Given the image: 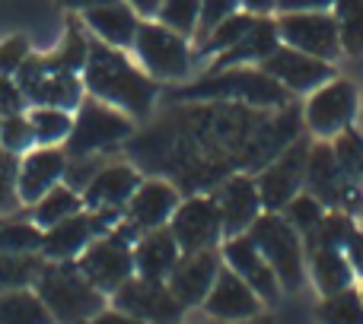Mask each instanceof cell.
<instances>
[{
  "mask_svg": "<svg viewBox=\"0 0 363 324\" xmlns=\"http://www.w3.org/2000/svg\"><path fill=\"white\" fill-rule=\"evenodd\" d=\"M80 76L89 96L108 102L112 108L131 115V118H147L160 96V83L147 76L144 67L125 57L121 48H112L93 35H89V54Z\"/></svg>",
  "mask_w": 363,
  "mask_h": 324,
  "instance_id": "1",
  "label": "cell"
},
{
  "mask_svg": "<svg viewBox=\"0 0 363 324\" xmlns=\"http://www.w3.org/2000/svg\"><path fill=\"white\" fill-rule=\"evenodd\" d=\"M32 289L55 324H83L108 306V296L80 274L77 261H45Z\"/></svg>",
  "mask_w": 363,
  "mask_h": 324,
  "instance_id": "2",
  "label": "cell"
},
{
  "mask_svg": "<svg viewBox=\"0 0 363 324\" xmlns=\"http://www.w3.org/2000/svg\"><path fill=\"white\" fill-rule=\"evenodd\" d=\"M290 89L281 86L274 76H268L262 67H223L207 74L201 83L182 86L172 93V99H204V102H236L252 108H284L290 102Z\"/></svg>",
  "mask_w": 363,
  "mask_h": 324,
  "instance_id": "3",
  "label": "cell"
},
{
  "mask_svg": "<svg viewBox=\"0 0 363 324\" xmlns=\"http://www.w3.org/2000/svg\"><path fill=\"white\" fill-rule=\"evenodd\" d=\"M249 238L255 242V248L264 255V261L271 264L281 289H296L306 280V251H303V236L281 216L277 210H264L255 216V223L249 226Z\"/></svg>",
  "mask_w": 363,
  "mask_h": 324,
  "instance_id": "4",
  "label": "cell"
},
{
  "mask_svg": "<svg viewBox=\"0 0 363 324\" xmlns=\"http://www.w3.org/2000/svg\"><path fill=\"white\" fill-rule=\"evenodd\" d=\"M138 238H140V232L134 229V226H128L125 219H118L106 236L93 238V242L80 251L77 267H80V274L86 277L96 289H102L106 296H112L121 283L134 277L131 248H134Z\"/></svg>",
  "mask_w": 363,
  "mask_h": 324,
  "instance_id": "5",
  "label": "cell"
},
{
  "mask_svg": "<svg viewBox=\"0 0 363 324\" xmlns=\"http://www.w3.org/2000/svg\"><path fill=\"white\" fill-rule=\"evenodd\" d=\"M131 134H134L131 115L118 112L108 102L86 93L74 112V127H70V137L64 140V153L70 159L89 156V153H108L118 144H125Z\"/></svg>",
  "mask_w": 363,
  "mask_h": 324,
  "instance_id": "6",
  "label": "cell"
},
{
  "mask_svg": "<svg viewBox=\"0 0 363 324\" xmlns=\"http://www.w3.org/2000/svg\"><path fill=\"white\" fill-rule=\"evenodd\" d=\"M131 48L138 54L144 74L153 76L157 83H179L188 76V67H191L188 38L166 29L157 19H140Z\"/></svg>",
  "mask_w": 363,
  "mask_h": 324,
  "instance_id": "7",
  "label": "cell"
},
{
  "mask_svg": "<svg viewBox=\"0 0 363 324\" xmlns=\"http://www.w3.org/2000/svg\"><path fill=\"white\" fill-rule=\"evenodd\" d=\"M303 187H306L315 200H322L328 210H341V213H347V216H351V213H363V185L360 181H351L341 172L332 144L309 146Z\"/></svg>",
  "mask_w": 363,
  "mask_h": 324,
  "instance_id": "8",
  "label": "cell"
},
{
  "mask_svg": "<svg viewBox=\"0 0 363 324\" xmlns=\"http://www.w3.org/2000/svg\"><path fill=\"white\" fill-rule=\"evenodd\" d=\"M13 80L19 83L26 102L29 105H55L77 112V105L86 96L80 74H67V70H55L45 64L42 54H29L23 61V67L13 74Z\"/></svg>",
  "mask_w": 363,
  "mask_h": 324,
  "instance_id": "9",
  "label": "cell"
},
{
  "mask_svg": "<svg viewBox=\"0 0 363 324\" xmlns=\"http://www.w3.org/2000/svg\"><path fill=\"white\" fill-rule=\"evenodd\" d=\"M121 216H125V213H118V210H86V207H83L74 216L42 229V248H38V255H42L45 261H77L80 251L86 248L93 238L106 236Z\"/></svg>",
  "mask_w": 363,
  "mask_h": 324,
  "instance_id": "10",
  "label": "cell"
},
{
  "mask_svg": "<svg viewBox=\"0 0 363 324\" xmlns=\"http://www.w3.org/2000/svg\"><path fill=\"white\" fill-rule=\"evenodd\" d=\"M108 306L134 315V318L147 324H179L182 312H185V306L172 296L166 280H147V277H138V274L108 296Z\"/></svg>",
  "mask_w": 363,
  "mask_h": 324,
  "instance_id": "11",
  "label": "cell"
},
{
  "mask_svg": "<svg viewBox=\"0 0 363 324\" xmlns=\"http://www.w3.org/2000/svg\"><path fill=\"white\" fill-rule=\"evenodd\" d=\"M306 159H309L306 140H290L268 166H262L255 185H258V197H262L264 210H281L287 200H294L303 191Z\"/></svg>",
  "mask_w": 363,
  "mask_h": 324,
  "instance_id": "12",
  "label": "cell"
},
{
  "mask_svg": "<svg viewBox=\"0 0 363 324\" xmlns=\"http://www.w3.org/2000/svg\"><path fill=\"white\" fill-rule=\"evenodd\" d=\"M357 89L347 80H328L322 83L319 89H313L306 102V127L315 134V137H338L341 131L357 121Z\"/></svg>",
  "mask_w": 363,
  "mask_h": 324,
  "instance_id": "13",
  "label": "cell"
},
{
  "mask_svg": "<svg viewBox=\"0 0 363 324\" xmlns=\"http://www.w3.org/2000/svg\"><path fill=\"white\" fill-rule=\"evenodd\" d=\"M277 32L281 42L290 48H300L322 61H335L341 57V38L335 16L328 10H309V13H281L277 19Z\"/></svg>",
  "mask_w": 363,
  "mask_h": 324,
  "instance_id": "14",
  "label": "cell"
},
{
  "mask_svg": "<svg viewBox=\"0 0 363 324\" xmlns=\"http://www.w3.org/2000/svg\"><path fill=\"white\" fill-rule=\"evenodd\" d=\"M169 232L176 236L182 255L185 251L217 248L223 238V216L213 197H188L176 207L169 219Z\"/></svg>",
  "mask_w": 363,
  "mask_h": 324,
  "instance_id": "15",
  "label": "cell"
},
{
  "mask_svg": "<svg viewBox=\"0 0 363 324\" xmlns=\"http://www.w3.org/2000/svg\"><path fill=\"white\" fill-rule=\"evenodd\" d=\"M262 70L268 76H274L281 86H287L290 93H313L322 83L335 80L332 61L313 57V54H306V51L290 48V45H284V42L262 61Z\"/></svg>",
  "mask_w": 363,
  "mask_h": 324,
  "instance_id": "16",
  "label": "cell"
},
{
  "mask_svg": "<svg viewBox=\"0 0 363 324\" xmlns=\"http://www.w3.org/2000/svg\"><path fill=\"white\" fill-rule=\"evenodd\" d=\"M220 267H223V255H220L217 248L185 251L176 261L172 274L166 277V287L172 289V296H176L185 308H194L207 299Z\"/></svg>",
  "mask_w": 363,
  "mask_h": 324,
  "instance_id": "17",
  "label": "cell"
},
{
  "mask_svg": "<svg viewBox=\"0 0 363 324\" xmlns=\"http://www.w3.org/2000/svg\"><path fill=\"white\" fill-rule=\"evenodd\" d=\"M64 168H67L64 146H32L29 153H23L16 166L19 207H32L42 194H48L55 185H61Z\"/></svg>",
  "mask_w": 363,
  "mask_h": 324,
  "instance_id": "18",
  "label": "cell"
},
{
  "mask_svg": "<svg viewBox=\"0 0 363 324\" xmlns=\"http://www.w3.org/2000/svg\"><path fill=\"white\" fill-rule=\"evenodd\" d=\"M201 306H204V312L211 315L213 321H249V318H255V315H262V296H258L236 270H230L223 264L211 287V293H207V299L201 302Z\"/></svg>",
  "mask_w": 363,
  "mask_h": 324,
  "instance_id": "19",
  "label": "cell"
},
{
  "mask_svg": "<svg viewBox=\"0 0 363 324\" xmlns=\"http://www.w3.org/2000/svg\"><path fill=\"white\" fill-rule=\"evenodd\" d=\"M220 255H223V264L230 270H236L239 277H242L245 283H249L252 289H255L258 296H262V302H274L277 296H281V283H277L274 270H271V264L264 261V255L255 248V242L249 238V232H239V236H226L223 248H220Z\"/></svg>",
  "mask_w": 363,
  "mask_h": 324,
  "instance_id": "20",
  "label": "cell"
},
{
  "mask_svg": "<svg viewBox=\"0 0 363 324\" xmlns=\"http://www.w3.org/2000/svg\"><path fill=\"white\" fill-rule=\"evenodd\" d=\"M182 204L176 185L163 178H150V181H140L138 191L131 194V200L125 204V223L134 226L138 232L147 229H160V226H169L172 213Z\"/></svg>",
  "mask_w": 363,
  "mask_h": 324,
  "instance_id": "21",
  "label": "cell"
},
{
  "mask_svg": "<svg viewBox=\"0 0 363 324\" xmlns=\"http://www.w3.org/2000/svg\"><path fill=\"white\" fill-rule=\"evenodd\" d=\"M140 172L128 162H106L99 172L93 175L86 187L80 191L83 207L86 210H118L125 213V204L140 185Z\"/></svg>",
  "mask_w": 363,
  "mask_h": 324,
  "instance_id": "22",
  "label": "cell"
},
{
  "mask_svg": "<svg viewBox=\"0 0 363 324\" xmlns=\"http://www.w3.org/2000/svg\"><path fill=\"white\" fill-rule=\"evenodd\" d=\"M211 197L217 200L220 216H223V236L245 232L255 223L258 213H262V197H258V185L252 175H233Z\"/></svg>",
  "mask_w": 363,
  "mask_h": 324,
  "instance_id": "23",
  "label": "cell"
},
{
  "mask_svg": "<svg viewBox=\"0 0 363 324\" xmlns=\"http://www.w3.org/2000/svg\"><path fill=\"white\" fill-rule=\"evenodd\" d=\"M131 255H134V274L138 277L166 280L172 274V267H176V261L182 258V248H179L176 236L169 232V226H160V229L140 232Z\"/></svg>",
  "mask_w": 363,
  "mask_h": 324,
  "instance_id": "24",
  "label": "cell"
},
{
  "mask_svg": "<svg viewBox=\"0 0 363 324\" xmlns=\"http://www.w3.org/2000/svg\"><path fill=\"white\" fill-rule=\"evenodd\" d=\"M80 16H83V25L89 29V35L112 45V48H121V51L134 45V35H138V25H140V16L125 0H112V4L93 6V10L80 13Z\"/></svg>",
  "mask_w": 363,
  "mask_h": 324,
  "instance_id": "25",
  "label": "cell"
},
{
  "mask_svg": "<svg viewBox=\"0 0 363 324\" xmlns=\"http://www.w3.org/2000/svg\"><path fill=\"white\" fill-rule=\"evenodd\" d=\"M281 45V32H277V19H268V16H255V23H252V29L245 32L242 38H239L236 45H233L230 51H223V54H217V61H213L211 74L213 70H223V67H239V64L245 61H264V57L271 54V51Z\"/></svg>",
  "mask_w": 363,
  "mask_h": 324,
  "instance_id": "26",
  "label": "cell"
},
{
  "mask_svg": "<svg viewBox=\"0 0 363 324\" xmlns=\"http://www.w3.org/2000/svg\"><path fill=\"white\" fill-rule=\"evenodd\" d=\"M306 261L313 267V280L315 287L325 296L341 293L354 283V267L347 261L345 248H332V245H315V248H306Z\"/></svg>",
  "mask_w": 363,
  "mask_h": 324,
  "instance_id": "27",
  "label": "cell"
},
{
  "mask_svg": "<svg viewBox=\"0 0 363 324\" xmlns=\"http://www.w3.org/2000/svg\"><path fill=\"white\" fill-rule=\"evenodd\" d=\"M80 210H83L80 191H74L70 185L61 181V185H55L48 194H42V197L29 207V219L38 229H48V226L61 223V219L74 216V213H80Z\"/></svg>",
  "mask_w": 363,
  "mask_h": 324,
  "instance_id": "28",
  "label": "cell"
},
{
  "mask_svg": "<svg viewBox=\"0 0 363 324\" xmlns=\"http://www.w3.org/2000/svg\"><path fill=\"white\" fill-rule=\"evenodd\" d=\"M26 118L35 134V146H64L74 127V112L55 105H29Z\"/></svg>",
  "mask_w": 363,
  "mask_h": 324,
  "instance_id": "29",
  "label": "cell"
},
{
  "mask_svg": "<svg viewBox=\"0 0 363 324\" xmlns=\"http://www.w3.org/2000/svg\"><path fill=\"white\" fill-rule=\"evenodd\" d=\"M0 324H55V318L42 306L35 289L26 287L0 293Z\"/></svg>",
  "mask_w": 363,
  "mask_h": 324,
  "instance_id": "30",
  "label": "cell"
},
{
  "mask_svg": "<svg viewBox=\"0 0 363 324\" xmlns=\"http://www.w3.org/2000/svg\"><path fill=\"white\" fill-rule=\"evenodd\" d=\"M86 54H89V35L80 29V23H77V19H70L64 42L57 45L51 54H42V57H45V64H48V67H55V70L80 74L83 64H86Z\"/></svg>",
  "mask_w": 363,
  "mask_h": 324,
  "instance_id": "31",
  "label": "cell"
},
{
  "mask_svg": "<svg viewBox=\"0 0 363 324\" xmlns=\"http://www.w3.org/2000/svg\"><path fill=\"white\" fill-rule=\"evenodd\" d=\"M332 16L338 25L341 51L351 57L363 54V0H335Z\"/></svg>",
  "mask_w": 363,
  "mask_h": 324,
  "instance_id": "32",
  "label": "cell"
},
{
  "mask_svg": "<svg viewBox=\"0 0 363 324\" xmlns=\"http://www.w3.org/2000/svg\"><path fill=\"white\" fill-rule=\"evenodd\" d=\"M252 23H255V16H252V13H233V16H226L223 23L213 25V29L201 38L198 57H211V54L217 57V54H223V51H230L233 45H236L239 38L252 29Z\"/></svg>",
  "mask_w": 363,
  "mask_h": 324,
  "instance_id": "33",
  "label": "cell"
},
{
  "mask_svg": "<svg viewBox=\"0 0 363 324\" xmlns=\"http://www.w3.org/2000/svg\"><path fill=\"white\" fill-rule=\"evenodd\" d=\"M42 229L32 219H4L0 216V251L4 255H38Z\"/></svg>",
  "mask_w": 363,
  "mask_h": 324,
  "instance_id": "34",
  "label": "cell"
},
{
  "mask_svg": "<svg viewBox=\"0 0 363 324\" xmlns=\"http://www.w3.org/2000/svg\"><path fill=\"white\" fill-rule=\"evenodd\" d=\"M42 264H45L42 255H4L0 251V293L32 287Z\"/></svg>",
  "mask_w": 363,
  "mask_h": 324,
  "instance_id": "35",
  "label": "cell"
},
{
  "mask_svg": "<svg viewBox=\"0 0 363 324\" xmlns=\"http://www.w3.org/2000/svg\"><path fill=\"white\" fill-rule=\"evenodd\" d=\"M319 321L322 324H363V299L360 289H341V293L325 296L319 306Z\"/></svg>",
  "mask_w": 363,
  "mask_h": 324,
  "instance_id": "36",
  "label": "cell"
},
{
  "mask_svg": "<svg viewBox=\"0 0 363 324\" xmlns=\"http://www.w3.org/2000/svg\"><path fill=\"white\" fill-rule=\"evenodd\" d=\"M277 213H281V216L287 219L296 232H300V236H309V232L322 223V216H325V204L315 200L309 191H303V194H296L294 200H287Z\"/></svg>",
  "mask_w": 363,
  "mask_h": 324,
  "instance_id": "37",
  "label": "cell"
},
{
  "mask_svg": "<svg viewBox=\"0 0 363 324\" xmlns=\"http://www.w3.org/2000/svg\"><path fill=\"white\" fill-rule=\"evenodd\" d=\"M198 16H201V0H163L157 10V23L166 29L179 32V35L191 38L198 32Z\"/></svg>",
  "mask_w": 363,
  "mask_h": 324,
  "instance_id": "38",
  "label": "cell"
},
{
  "mask_svg": "<svg viewBox=\"0 0 363 324\" xmlns=\"http://www.w3.org/2000/svg\"><path fill=\"white\" fill-rule=\"evenodd\" d=\"M332 150H335V159H338L341 172H345L351 181H360L363 178V134L354 131V127H347V131H341L338 137H335Z\"/></svg>",
  "mask_w": 363,
  "mask_h": 324,
  "instance_id": "39",
  "label": "cell"
},
{
  "mask_svg": "<svg viewBox=\"0 0 363 324\" xmlns=\"http://www.w3.org/2000/svg\"><path fill=\"white\" fill-rule=\"evenodd\" d=\"M0 146L13 156H23L35 146V134H32V125L26 118V112L19 115H4L0 118Z\"/></svg>",
  "mask_w": 363,
  "mask_h": 324,
  "instance_id": "40",
  "label": "cell"
},
{
  "mask_svg": "<svg viewBox=\"0 0 363 324\" xmlns=\"http://www.w3.org/2000/svg\"><path fill=\"white\" fill-rule=\"evenodd\" d=\"M16 166L19 156L6 153L0 146V216H10L19 210V197H16Z\"/></svg>",
  "mask_w": 363,
  "mask_h": 324,
  "instance_id": "41",
  "label": "cell"
},
{
  "mask_svg": "<svg viewBox=\"0 0 363 324\" xmlns=\"http://www.w3.org/2000/svg\"><path fill=\"white\" fill-rule=\"evenodd\" d=\"M106 162H112L106 153H89V156H67V168H64V185H70L74 191H83V187L93 181V175L99 172Z\"/></svg>",
  "mask_w": 363,
  "mask_h": 324,
  "instance_id": "42",
  "label": "cell"
},
{
  "mask_svg": "<svg viewBox=\"0 0 363 324\" xmlns=\"http://www.w3.org/2000/svg\"><path fill=\"white\" fill-rule=\"evenodd\" d=\"M233 13H239V0H201V16H198V32L194 35L204 38L213 25H220Z\"/></svg>",
  "mask_w": 363,
  "mask_h": 324,
  "instance_id": "43",
  "label": "cell"
},
{
  "mask_svg": "<svg viewBox=\"0 0 363 324\" xmlns=\"http://www.w3.org/2000/svg\"><path fill=\"white\" fill-rule=\"evenodd\" d=\"M29 57V42L23 35H13L6 42H0V76H13L23 61Z\"/></svg>",
  "mask_w": 363,
  "mask_h": 324,
  "instance_id": "44",
  "label": "cell"
},
{
  "mask_svg": "<svg viewBox=\"0 0 363 324\" xmlns=\"http://www.w3.org/2000/svg\"><path fill=\"white\" fill-rule=\"evenodd\" d=\"M19 112H29V102H26L23 89L13 76H0V118L4 115H19Z\"/></svg>",
  "mask_w": 363,
  "mask_h": 324,
  "instance_id": "45",
  "label": "cell"
},
{
  "mask_svg": "<svg viewBox=\"0 0 363 324\" xmlns=\"http://www.w3.org/2000/svg\"><path fill=\"white\" fill-rule=\"evenodd\" d=\"M83 324H147V321H140V318H134V315L118 312V308L106 306L99 315H93V318H86Z\"/></svg>",
  "mask_w": 363,
  "mask_h": 324,
  "instance_id": "46",
  "label": "cell"
},
{
  "mask_svg": "<svg viewBox=\"0 0 363 324\" xmlns=\"http://www.w3.org/2000/svg\"><path fill=\"white\" fill-rule=\"evenodd\" d=\"M335 0H277L274 10L281 13H309V10H328Z\"/></svg>",
  "mask_w": 363,
  "mask_h": 324,
  "instance_id": "47",
  "label": "cell"
},
{
  "mask_svg": "<svg viewBox=\"0 0 363 324\" xmlns=\"http://www.w3.org/2000/svg\"><path fill=\"white\" fill-rule=\"evenodd\" d=\"M345 255H347V261H351L354 274L363 277V232H357V229L351 232V238H347V245H345Z\"/></svg>",
  "mask_w": 363,
  "mask_h": 324,
  "instance_id": "48",
  "label": "cell"
},
{
  "mask_svg": "<svg viewBox=\"0 0 363 324\" xmlns=\"http://www.w3.org/2000/svg\"><path fill=\"white\" fill-rule=\"evenodd\" d=\"M140 19H157V10L163 6V0H125Z\"/></svg>",
  "mask_w": 363,
  "mask_h": 324,
  "instance_id": "49",
  "label": "cell"
},
{
  "mask_svg": "<svg viewBox=\"0 0 363 324\" xmlns=\"http://www.w3.org/2000/svg\"><path fill=\"white\" fill-rule=\"evenodd\" d=\"M102 4H112V0H57V6H64L67 13H86L93 6H102Z\"/></svg>",
  "mask_w": 363,
  "mask_h": 324,
  "instance_id": "50",
  "label": "cell"
},
{
  "mask_svg": "<svg viewBox=\"0 0 363 324\" xmlns=\"http://www.w3.org/2000/svg\"><path fill=\"white\" fill-rule=\"evenodd\" d=\"M239 4H242L245 13H252V16H268L277 6V0H239Z\"/></svg>",
  "mask_w": 363,
  "mask_h": 324,
  "instance_id": "51",
  "label": "cell"
},
{
  "mask_svg": "<svg viewBox=\"0 0 363 324\" xmlns=\"http://www.w3.org/2000/svg\"><path fill=\"white\" fill-rule=\"evenodd\" d=\"M220 324H271V318H262V315H255V318H249V321H220Z\"/></svg>",
  "mask_w": 363,
  "mask_h": 324,
  "instance_id": "52",
  "label": "cell"
},
{
  "mask_svg": "<svg viewBox=\"0 0 363 324\" xmlns=\"http://www.w3.org/2000/svg\"><path fill=\"white\" fill-rule=\"evenodd\" d=\"M357 118H360V127H363V108H360V112H357Z\"/></svg>",
  "mask_w": 363,
  "mask_h": 324,
  "instance_id": "53",
  "label": "cell"
},
{
  "mask_svg": "<svg viewBox=\"0 0 363 324\" xmlns=\"http://www.w3.org/2000/svg\"><path fill=\"white\" fill-rule=\"evenodd\" d=\"M360 299H363V287H360Z\"/></svg>",
  "mask_w": 363,
  "mask_h": 324,
  "instance_id": "54",
  "label": "cell"
},
{
  "mask_svg": "<svg viewBox=\"0 0 363 324\" xmlns=\"http://www.w3.org/2000/svg\"><path fill=\"white\" fill-rule=\"evenodd\" d=\"M360 181H363V178H360Z\"/></svg>",
  "mask_w": 363,
  "mask_h": 324,
  "instance_id": "55",
  "label": "cell"
}]
</instances>
